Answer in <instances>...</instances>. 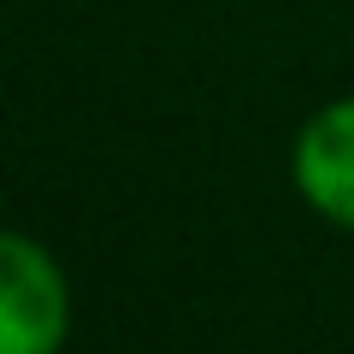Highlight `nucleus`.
Here are the masks:
<instances>
[{"mask_svg": "<svg viewBox=\"0 0 354 354\" xmlns=\"http://www.w3.org/2000/svg\"><path fill=\"white\" fill-rule=\"evenodd\" d=\"M71 330V283L48 242L6 230L0 236V348L53 354Z\"/></svg>", "mask_w": 354, "mask_h": 354, "instance_id": "nucleus-1", "label": "nucleus"}, {"mask_svg": "<svg viewBox=\"0 0 354 354\" xmlns=\"http://www.w3.org/2000/svg\"><path fill=\"white\" fill-rule=\"evenodd\" d=\"M290 177H295V195H301L325 225L354 230V95L325 101L301 130H295Z\"/></svg>", "mask_w": 354, "mask_h": 354, "instance_id": "nucleus-2", "label": "nucleus"}]
</instances>
